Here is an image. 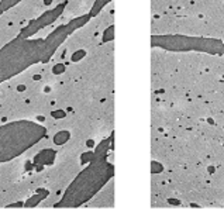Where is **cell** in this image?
<instances>
[{"instance_id": "7a4b0ae2", "label": "cell", "mask_w": 224, "mask_h": 224, "mask_svg": "<svg viewBox=\"0 0 224 224\" xmlns=\"http://www.w3.org/2000/svg\"><path fill=\"white\" fill-rule=\"evenodd\" d=\"M113 38V27H109V30H106L104 32V41H109Z\"/></svg>"}, {"instance_id": "6da1fadb", "label": "cell", "mask_w": 224, "mask_h": 224, "mask_svg": "<svg viewBox=\"0 0 224 224\" xmlns=\"http://www.w3.org/2000/svg\"><path fill=\"white\" fill-rule=\"evenodd\" d=\"M68 138H69V134L62 131V133H59L58 135H55V142H57V144H64Z\"/></svg>"}, {"instance_id": "3957f363", "label": "cell", "mask_w": 224, "mask_h": 224, "mask_svg": "<svg viewBox=\"0 0 224 224\" xmlns=\"http://www.w3.org/2000/svg\"><path fill=\"white\" fill-rule=\"evenodd\" d=\"M152 165H154V169H152V172H154V173L159 172L161 169H162V167H161V165H158V164H157V162H154V164H152Z\"/></svg>"}]
</instances>
